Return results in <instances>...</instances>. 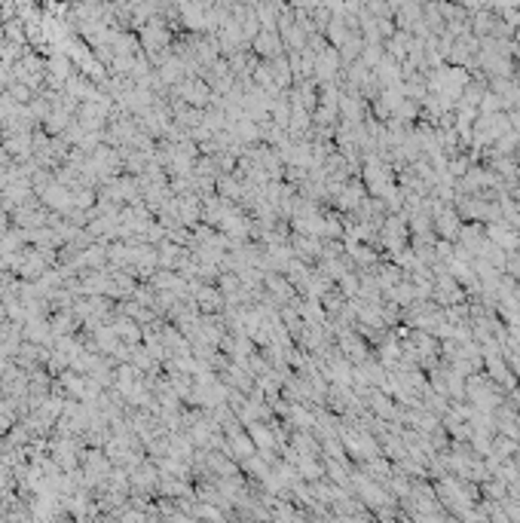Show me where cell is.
Here are the masks:
<instances>
[{
  "instance_id": "cell-2",
  "label": "cell",
  "mask_w": 520,
  "mask_h": 523,
  "mask_svg": "<svg viewBox=\"0 0 520 523\" xmlns=\"http://www.w3.org/2000/svg\"><path fill=\"white\" fill-rule=\"evenodd\" d=\"M508 123H512V132H517V135H520V107L508 114Z\"/></svg>"
},
{
  "instance_id": "cell-1",
  "label": "cell",
  "mask_w": 520,
  "mask_h": 523,
  "mask_svg": "<svg viewBox=\"0 0 520 523\" xmlns=\"http://www.w3.org/2000/svg\"><path fill=\"white\" fill-rule=\"evenodd\" d=\"M257 52L276 55V52H278V40H276L273 34H260V37H257Z\"/></svg>"
}]
</instances>
